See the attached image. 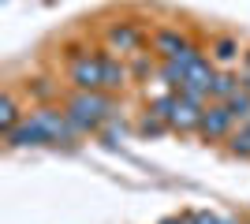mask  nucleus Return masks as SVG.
Masks as SVG:
<instances>
[{
	"mask_svg": "<svg viewBox=\"0 0 250 224\" xmlns=\"http://www.w3.org/2000/svg\"><path fill=\"white\" fill-rule=\"evenodd\" d=\"M30 120L38 123V127L45 131V139H49V146H60V142H71L75 131L71 123H67V108H56V105H38L30 112Z\"/></svg>",
	"mask_w": 250,
	"mask_h": 224,
	"instance_id": "obj_1",
	"label": "nucleus"
},
{
	"mask_svg": "<svg viewBox=\"0 0 250 224\" xmlns=\"http://www.w3.org/2000/svg\"><path fill=\"white\" fill-rule=\"evenodd\" d=\"M104 41H108V53L138 56V53H142V45H146L149 38H146V30H142L138 22H112V26L104 30Z\"/></svg>",
	"mask_w": 250,
	"mask_h": 224,
	"instance_id": "obj_2",
	"label": "nucleus"
},
{
	"mask_svg": "<svg viewBox=\"0 0 250 224\" xmlns=\"http://www.w3.org/2000/svg\"><path fill=\"white\" fill-rule=\"evenodd\" d=\"M231 131H235V116H231V108L224 101L217 105H206L202 108V120H198V135L206 142H217V139H228Z\"/></svg>",
	"mask_w": 250,
	"mask_h": 224,
	"instance_id": "obj_3",
	"label": "nucleus"
},
{
	"mask_svg": "<svg viewBox=\"0 0 250 224\" xmlns=\"http://www.w3.org/2000/svg\"><path fill=\"white\" fill-rule=\"evenodd\" d=\"M67 108H75V112H86V116H97V120L116 116L108 90H75L71 101H67Z\"/></svg>",
	"mask_w": 250,
	"mask_h": 224,
	"instance_id": "obj_4",
	"label": "nucleus"
},
{
	"mask_svg": "<svg viewBox=\"0 0 250 224\" xmlns=\"http://www.w3.org/2000/svg\"><path fill=\"white\" fill-rule=\"evenodd\" d=\"M153 49L165 56V60H187L190 53H198V49H194L179 30H172V26H161V30L153 34Z\"/></svg>",
	"mask_w": 250,
	"mask_h": 224,
	"instance_id": "obj_5",
	"label": "nucleus"
},
{
	"mask_svg": "<svg viewBox=\"0 0 250 224\" xmlns=\"http://www.w3.org/2000/svg\"><path fill=\"white\" fill-rule=\"evenodd\" d=\"M202 108H206V105H194V101L176 97V105H172V112H168V127H176V131H198Z\"/></svg>",
	"mask_w": 250,
	"mask_h": 224,
	"instance_id": "obj_6",
	"label": "nucleus"
},
{
	"mask_svg": "<svg viewBox=\"0 0 250 224\" xmlns=\"http://www.w3.org/2000/svg\"><path fill=\"white\" fill-rule=\"evenodd\" d=\"M4 139H8V146H11V149H22V146H49V139H45V131L38 127V123H34L30 116L22 120V123H19L15 131H8Z\"/></svg>",
	"mask_w": 250,
	"mask_h": 224,
	"instance_id": "obj_7",
	"label": "nucleus"
},
{
	"mask_svg": "<svg viewBox=\"0 0 250 224\" xmlns=\"http://www.w3.org/2000/svg\"><path fill=\"white\" fill-rule=\"evenodd\" d=\"M97 60H101V79H104V90H120V86L127 82V67L116 60L112 53H97Z\"/></svg>",
	"mask_w": 250,
	"mask_h": 224,
	"instance_id": "obj_8",
	"label": "nucleus"
},
{
	"mask_svg": "<svg viewBox=\"0 0 250 224\" xmlns=\"http://www.w3.org/2000/svg\"><path fill=\"white\" fill-rule=\"evenodd\" d=\"M239 90H243V79L239 75H228V71H217L213 82H209V97H217V101H231Z\"/></svg>",
	"mask_w": 250,
	"mask_h": 224,
	"instance_id": "obj_9",
	"label": "nucleus"
},
{
	"mask_svg": "<svg viewBox=\"0 0 250 224\" xmlns=\"http://www.w3.org/2000/svg\"><path fill=\"white\" fill-rule=\"evenodd\" d=\"M209 56H213V60H217V64H239L243 60V49H239V41H235V38H217V41L209 45Z\"/></svg>",
	"mask_w": 250,
	"mask_h": 224,
	"instance_id": "obj_10",
	"label": "nucleus"
},
{
	"mask_svg": "<svg viewBox=\"0 0 250 224\" xmlns=\"http://www.w3.org/2000/svg\"><path fill=\"white\" fill-rule=\"evenodd\" d=\"M22 112H19V101H15V94H4V101H0V127H4V135L8 131H15L22 123Z\"/></svg>",
	"mask_w": 250,
	"mask_h": 224,
	"instance_id": "obj_11",
	"label": "nucleus"
},
{
	"mask_svg": "<svg viewBox=\"0 0 250 224\" xmlns=\"http://www.w3.org/2000/svg\"><path fill=\"white\" fill-rule=\"evenodd\" d=\"M224 105L231 108L235 123H247V120H250V90H239V94L231 97V101H224Z\"/></svg>",
	"mask_w": 250,
	"mask_h": 224,
	"instance_id": "obj_12",
	"label": "nucleus"
},
{
	"mask_svg": "<svg viewBox=\"0 0 250 224\" xmlns=\"http://www.w3.org/2000/svg\"><path fill=\"white\" fill-rule=\"evenodd\" d=\"M228 149L235 153V157H250V127H247V123L228 135Z\"/></svg>",
	"mask_w": 250,
	"mask_h": 224,
	"instance_id": "obj_13",
	"label": "nucleus"
},
{
	"mask_svg": "<svg viewBox=\"0 0 250 224\" xmlns=\"http://www.w3.org/2000/svg\"><path fill=\"white\" fill-rule=\"evenodd\" d=\"M26 90L38 105H52V97H56V86H49V79H34V82H26Z\"/></svg>",
	"mask_w": 250,
	"mask_h": 224,
	"instance_id": "obj_14",
	"label": "nucleus"
},
{
	"mask_svg": "<svg viewBox=\"0 0 250 224\" xmlns=\"http://www.w3.org/2000/svg\"><path fill=\"white\" fill-rule=\"evenodd\" d=\"M165 127H168V123H165L161 116H153V112H149V116L142 120V123H138V131H142V135H161Z\"/></svg>",
	"mask_w": 250,
	"mask_h": 224,
	"instance_id": "obj_15",
	"label": "nucleus"
},
{
	"mask_svg": "<svg viewBox=\"0 0 250 224\" xmlns=\"http://www.w3.org/2000/svg\"><path fill=\"white\" fill-rule=\"evenodd\" d=\"M131 75H135V79H149V75H153V64H149L146 56L138 53V60H135V67H131Z\"/></svg>",
	"mask_w": 250,
	"mask_h": 224,
	"instance_id": "obj_16",
	"label": "nucleus"
},
{
	"mask_svg": "<svg viewBox=\"0 0 250 224\" xmlns=\"http://www.w3.org/2000/svg\"><path fill=\"white\" fill-rule=\"evenodd\" d=\"M190 224H220V217H213V213H190Z\"/></svg>",
	"mask_w": 250,
	"mask_h": 224,
	"instance_id": "obj_17",
	"label": "nucleus"
},
{
	"mask_svg": "<svg viewBox=\"0 0 250 224\" xmlns=\"http://www.w3.org/2000/svg\"><path fill=\"white\" fill-rule=\"evenodd\" d=\"M161 224H190V217H168V221H161Z\"/></svg>",
	"mask_w": 250,
	"mask_h": 224,
	"instance_id": "obj_18",
	"label": "nucleus"
},
{
	"mask_svg": "<svg viewBox=\"0 0 250 224\" xmlns=\"http://www.w3.org/2000/svg\"><path fill=\"white\" fill-rule=\"evenodd\" d=\"M220 224H235V221H220Z\"/></svg>",
	"mask_w": 250,
	"mask_h": 224,
	"instance_id": "obj_19",
	"label": "nucleus"
}]
</instances>
